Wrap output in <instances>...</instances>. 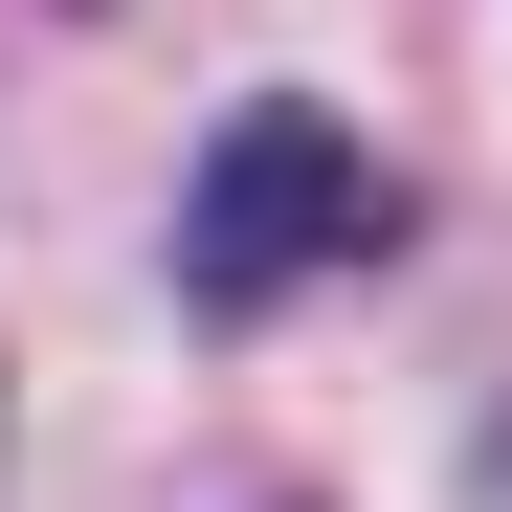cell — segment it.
<instances>
[{
    "label": "cell",
    "instance_id": "1",
    "mask_svg": "<svg viewBox=\"0 0 512 512\" xmlns=\"http://www.w3.org/2000/svg\"><path fill=\"white\" fill-rule=\"evenodd\" d=\"M379 245H401V156L312 90H245L179 179V312H290L334 268H379Z\"/></svg>",
    "mask_w": 512,
    "mask_h": 512
}]
</instances>
